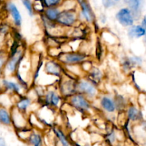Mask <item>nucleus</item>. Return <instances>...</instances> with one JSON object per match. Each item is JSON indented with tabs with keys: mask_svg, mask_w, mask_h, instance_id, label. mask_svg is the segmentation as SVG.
<instances>
[{
	"mask_svg": "<svg viewBox=\"0 0 146 146\" xmlns=\"http://www.w3.org/2000/svg\"><path fill=\"white\" fill-rule=\"evenodd\" d=\"M66 101L73 110L85 116H91L95 113L96 108L94 102L80 93H76Z\"/></svg>",
	"mask_w": 146,
	"mask_h": 146,
	"instance_id": "1",
	"label": "nucleus"
},
{
	"mask_svg": "<svg viewBox=\"0 0 146 146\" xmlns=\"http://www.w3.org/2000/svg\"><path fill=\"white\" fill-rule=\"evenodd\" d=\"M65 101L58 92L56 84H55L46 87L45 93L39 100V104L57 111L61 108Z\"/></svg>",
	"mask_w": 146,
	"mask_h": 146,
	"instance_id": "2",
	"label": "nucleus"
},
{
	"mask_svg": "<svg viewBox=\"0 0 146 146\" xmlns=\"http://www.w3.org/2000/svg\"><path fill=\"white\" fill-rule=\"evenodd\" d=\"M76 92L84 95L94 103L101 93L99 87L86 77H81L76 80Z\"/></svg>",
	"mask_w": 146,
	"mask_h": 146,
	"instance_id": "3",
	"label": "nucleus"
},
{
	"mask_svg": "<svg viewBox=\"0 0 146 146\" xmlns=\"http://www.w3.org/2000/svg\"><path fill=\"white\" fill-rule=\"evenodd\" d=\"M56 23L66 29L78 27L80 23L79 12L76 9H62L57 19Z\"/></svg>",
	"mask_w": 146,
	"mask_h": 146,
	"instance_id": "4",
	"label": "nucleus"
},
{
	"mask_svg": "<svg viewBox=\"0 0 146 146\" xmlns=\"http://www.w3.org/2000/svg\"><path fill=\"white\" fill-rule=\"evenodd\" d=\"M77 80L78 79H75L66 74L65 72L64 75L58 79L56 84L57 88L65 100H68L69 97L76 93Z\"/></svg>",
	"mask_w": 146,
	"mask_h": 146,
	"instance_id": "5",
	"label": "nucleus"
},
{
	"mask_svg": "<svg viewBox=\"0 0 146 146\" xmlns=\"http://www.w3.org/2000/svg\"><path fill=\"white\" fill-rule=\"evenodd\" d=\"M91 59V56L88 53L78 50L62 52L57 60L63 65H71V64H81L86 60Z\"/></svg>",
	"mask_w": 146,
	"mask_h": 146,
	"instance_id": "6",
	"label": "nucleus"
},
{
	"mask_svg": "<svg viewBox=\"0 0 146 146\" xmlns=\"http://www.w3.org/2000/svg\"><path fill=\"white\" fill-rule=\"evenodd\" d=\"M43 72L48 75L59 79L64 75L65 70L64 66L57 59L46 57L44 60Z\"/></svg>",
	"mask_w": 146,
	"mask_h": 146,
	"instance_id": "7",
	"label": "nucleus"
},
{
	"mask_svg": "<svg viewBox=\"0 0 146 146\" xmlns=\"http://www.w3.org/2000/svg\"><path fill=\"white\" fill-rule=\"evenodd\" d=\"M96 101H98V107L101 111L105 114L113 115L114 114L118 113L114 95L101 93Z\"/></svg>",
	"mask_w": 146,
	"mask_h": 146,
	"instance_id": "8",
	"label": "nucleus"
},
{
	"mask_svg": "<svg viewBox=\"0 0 146 146\" xmlns=\"http://www.w3.org/2000/svg\"><path fill=\"white\" fill-rule=\"evenodd\" d=\"M12 126L15 130L31 127L29 120V115L20 111L15 106L10 108Z\"/></svg>",
	"mask_w": 146,
	"mask_h": 146,
	"instance_id": "9",
	"label": "nucleus"
},
{
	"mask_svg": "<svg viewBox=\"0 0 146 146\" xmlns=\"http://www.w3.org/2000/svg\"><path fill=\"white\" fill-rule=\"evenodd\" d=\"M143 64V58L137 55L124 56L120 62L121 69L125 74H130Z\"/></svg>",
	"mask_w": 146,
	"mask_h": 146,
	"instance_id": "10",
	"label": "nucleus"
},
{
	"mask_svg": "<svg viewBox=\"0 0 146 146\" xmlns=\"http://www.w3.org/2000/svg\"><path fill=\"white\" fill-rule=\"evenodd\" d=\"M0 90L1 92H7L10 94H26L27 91L23 88L22 86L17 81L9 79L2 78L0 80Z\"/></svg>",
	"mask_w": 146,
	"mask_h": 146,
	"instance_id": "11",
	"label": "nucleus"
},
{
	"mask_svg": "<svg viewBox=\"0 0 146 146\" xmlns=\"http://www.w3.org/2000/svg\"><path fill=\"white\" fill-rule=\"evenodd\" d=\"M77 3L80 7V19L87 24L92 25L96 21V17L94 10L87 0H77Z\"/></svg>",
	"mask_w": 146,
	"mask_h": 146,
	"instance_id": "12",
	"label": "nucleus"
},
{
	"mask_svg": "<svg viewBox=\"0 0 146 146\" xmlns=\"http://www.w3.org/2000/svg\"><path fill=\"white\" fill-rule=\"evenodd\" d=\"M115 19L121 27L127 29L135 24V21L133 14L128 7L120 9L115 14Z\"/></svg>",
	"mask_w": 146,
	"mask_h": 146,
	"instance_id": "13",
	"label": "nucleus"
},
{
	"mask_svg": "<svg viewBox=\"0 0 146 146\" xmlns=\"http://www.w3.org/2000/svg\"><path fill=\"white\" fill-rule=\"evenodd\" d=\"M12 95H14V99L13 100L14 104L18 110L28 115L31 113V107L36 102L34 101L31 97L27 95V94H19V95L12 94Z\"/></svg>",
	"mask_w": 146,
	"mask_h": 146,
	"instance_id": "14",
	"label": "nucleus"
},
{
	"mask_svg": "<svg viewBox=\"0 0 146 146\" xmlns=\"http://www.w3.org/2000/svg\"><path fill=\"white\" fill-rule=\"evenodd\" d=\"M127 121L131 124H138L143 120V113L141 109L134 103L130 102L125 110Z\"/></svg>",
	"mask_w": 146,
	"mask_h": 146,
	"instance_id": "15",
	"label": "nucleus"
},
{
	"mask_svg": "<svg viewBox=\"0 0 146 146\" xmlns=\"http://www.w3.org/2000/svg\"><path fill=\"white\" fill-rule=\"evenodd\" d=\"M122 137H124V134L122 130L112 126L106 132L104 140L108 146H118L121 142Z\"/></svg>",
	"mask_w": 146,
	"mask_h": 146,
	"instance_id": "16",
	"label": "nucleus"
},
{
	"mask_svg": "<svg viewBox=\"0 0 146 146\" xmlns=\"http://www.w3.org/2000/svg\"><path fill=\"white\" fill-rule=\"evenodd\" d=\"M51 128L55 139L56 146H73L69 137L62 127L54 125Z\"/></svg>",
	"mask_w": 146,
	"mask_h": 146,
	"instance_id": "17",
	"label": "nucleus"
},
{
	"mask_svg": "<svg viewBox=\"0 0 146 146\" xmlns=\"http://www.w3.org/2000/svg\"><path fill=\"white\" fill-rule=\"evenodd\" d=\"M7 10L8 14L11 17L13 27L19 29L22 24V17L18 7L14 3L9 2L7 4Z\"/></svg>",
	"mask_w": 146,
	"mask_h": 146,
	"instance_id": "18",
	"label": "nucleus"
},
{
	"mask_svg": "<svg viewBox=\"0 0 146 146\" xmlns=\"http://www.w3.org/2000/svg\"><path fill=\"white\" fill-rule=\"evenodd\" d=\"M85 77L99 87L100 84L103 82L104 78H105V74L99 67L94 64L91 70L86 74Z\"/></svg>",
	"mask_w": 146,
	"mask_h": 146,
	"instance_id": "19",
	"label": "nucleus"
},
{
	"mask_svg": "<svg viewBox=\"0 0 146 146\" xmlns=\"http://www.w3.org/2000/svg\"><path fill=\"white\" fill-rule=\"evenodd\" d=\"M146 34V29L141 24H133L127 29V35L131 40L143 38Z\"/></svg>",
	"mask_w": 146,
	"mask_h": 146,
	"instance_id": "20",
	"label": "nucleus"
},
{
	"mask_svg": "<svg viewBox=\"0 0 146 146\" xmlns=\"http://www.w3.org/2000/svg\"><path fill=\"white\" fill-rule=\"evenodd\" d=\"M27 143L30 146H44V137L43 132L33 128Z\"/></svg>",
	"mask_w": 146,
	"mask_h": 146,
	"instance_id": "21",
	"label": "nucleus"
},
{
	"mask_svg": "<svg viewBox=\"0 0 146 146\" xmlns=\"http://www.w3.org/2000/svg\"><path fill=\"white\" fill-rule=\"evenodd\" d=\"M61 10H62V9H61V7H47L44 9L43 15L48 19L56 22V20L59 16L60 13H61Z\"/></svg>",
	"mask_w": 146,
	"mask_h": 146,
	"instance_id": "22",
	"label": "nucleus"
},
{
	"mask_svg": "<svg viewBox=\"0 0 146 146\" xmlns=\"http://www.w3.org/2000/svg\"><path fill=\"white\" fill-rule=\"evenodd\" d=\"M114 99L115 101V104H116L117 111L118 113L119 112H124L128 104H130V102H128V99L125 95L121 94H116L114 95Z\"/></svg>",
	"mask_w": 146,
	"mask_h": 146,
	"instance_id": "23",
	"label": "nucleus"
},
{
	"mask_svg": "<svg viewBox=\"0 0 146 146\" xmlns=\"http://www.w3.org/2000/svg\"><path fill=\"white\" fill-rule=\"evenodd\" d=\"M0 122L5 126H12L10 109L0 106Z\"/></svg>",
	"mask_w": 146,
	"mask_h": 146,
	"instance_id": "24",
	"label": "nucleus"
},
{
	"mask_svg": "<svg viewBox=\"0 0 146 146\" xmlns=\"http://www.w3.org/2000/svg\"><path fill=\"white\" fill-rule=\"evenodd\" d=\"M128 8L133 14L135 20L141 17V0H128Z\"/></svg>",
	"mask_w": 146,
	"mask_h": 146,
	"instance_id": "25",
	"label": "nucleus"
},
{
	"mask_svg": "<svg viewBox=\"0 0 146 146\" xmlns=\"http://www.w3.org/2000/svg\"><path fill=\"white\" fill-rule=\"evenodd\" d=\"M32 127L21 129V130H16V134H17V137H19V140L24 142V143H27L29 137L30 135H31V132H32Z\"/></svg>",
	"mask_w": 146,
	"mask_h": 146,
	"instance_id": "26",
	"label": "nucleus"
},
{
	"mask_svg": "<svg viewBox=\"0 0 146 146\" xmlns=\"http://www.w3.org/2000/svg\"><path fill=\"white\" fill-rule=\"evenodd\" d=\"M61 53H62V50L60 48V47H47L46 52V57L53 59H58Z\"/></svg>",
	"mask_w": 146,
	"mask_h": 146,
	"instance_id": "27",
	"label": "nucleus"
},
{
	"mask_svg": "<svg viewBox=\"0 0 146 146\" xmlns=\"http://www.w3.org/2000/svg\"><path fill=\"white\" fill-rule=\"evenodd\" d=\"M9 54V50L6 49H0V71H4L6 64L8 61Z\"/></svg>",
	"mask_w": 146,
	"mask_h": 146,
	"instance_id": "28",
	"label": "nucleus"
},
{
	"mask_svg": "<svg viewBox=\"0 0 146 146\" xmlns=\"http://www.w3.org/2000/svg\"><path fill=\"white\" fill-rule=\"evenodd\" d=\"M33 8H34V13L41 14L44 13L46 7L43 3L42 0H34V2H33Z\"/></svg>",
	"mask_w": 146,
	"mask_h": 146,
	"instance_id": "29",
	"label": "nucleus"
},
{
	"mask_svg": "<svg viewBox=\"0 0 146 146\" xmlns=\"http://www.w3.org/2000/svg\"><path fill=\"white\" fill-rule=\"evenodd\" d=\"M13 27L9 24L7 22H1L0 24V35L5 37L8 34H11Z\"/></svg>",
	"mask_w": 146,
	"mask_h": 146,
	"instance_id": "30",
	"label": "nucleus"
},
{
	"mask_svg": "<svg viewBox=\"0 0 146 146\" xmlns=\"http://www.w3.org/2000/svg\"><path fill=\"white\" fill-rule=\"evenodd\" d=\"M46 8L47 7H61L64 0H42Z\"/></svg>",
	"mask_w": 146,
	"mask_h": 146,
	"instance_id": "31",
	"label": "nucleus"
},
{
	"mask_svg": "<svg viewBox=\"0 0 146 146\" xmlns=\"http://www.w3.org/2000/svg\"><path fill=\"white\" fill-rule=\"evenodd\" d=\"M21 1L23 5H24V8L27 10L29 15L30 17H33L35 13H34V8H33V3L31 2V0H21Z\"/></svg>",
	"mask_w": 146,
	"mask_h": 146,
	"instance_id": "32",
	"label": "nucleus"
},
{
	"mask_svg": "<svg viewBox=\"0 0 146 146\" xmlns=\"http://www.w3.org/2000/svg\"><path fill=\"white\" fill-rule=\"evenodd\" d=\"M94 65V63L93 62L92 60H91V59H90V60H86V61L84 62H83L82 64H81V68H82L83 71L84 72V73L86 74L87 73L91 70V69L92 68Z\"/></svg>",
	"mask_w": 146,
	"mask_h": 146,
	"instance_id": "33",
	"label": "nucleus"
},
{
	"mask_svg": "<svg viewBox=\"0 0 146 146\" xmlns=\"http://www.w3.org/2000/svg\"><path fill=\"white\" fill-rule=\"evenodd\" d=\"M121 0H102V4L104 8L110 9L116 5Z\"/></svg>",
	"mask_w": 146,
	"mask_h": 146,
	"instance_id": "34",
	"label": "nucleus"
},
{
	"mask_svg": "<svg viewBox=\"0 0 146 146\" xmlns=\"http://www.w3.org/2000/svg\"><path fill=\"white\" fill-rule=\"evenodd\" d=\"M141 24H142L144 27H145V29H146V14H145V15L143 17L142 19H141Z\"/></svg>",
	"mask_w": 146,
	"mask_h": 146,
	"instance_id": "35",
	"label": "nucleus"
},
{
	"mask_svg": "<svg viewBox=\"0 0 146 146\" xmlns=\"http://www.w3.org/2000/svg\"><path fill=\"white\" fill-rule=\"evenodd\" d=\"M140 94L142 95L143 104L144 106L146 107V93H140Z\"/></svg>",
	"mask_w": 146,
	"mask_h": 146,
	"instance_id": "36",
	"label": "nucleus"
},
{
	"mask_svg": "<svg viewBox=\"0 0 146 146\" xmlns=\"http://www.w3.org/2000/svg\"><path fill=\"white\" fill-rule=\"evenodd\" d=\"M0 146H6L5 140L2 137H0Z\"/></svg>",
	"mask_w": 146,
	"mask_h": 146,
	"instance_id": "37",
	"label": "nucleus"
},
{
	"mask_svg": "<svg viewBox=\"0 0 146 146\" xmlns=\"http://www.w3.org/2000/svg\"><path fill=\"white\" fill-rule=\"evenodd\" d=\"M143 40H144V42H145L146 43V34H145V37H143Z\"/></svg>",
	"mask_w": 146,
	"mask_h": 146,
	"instance_id": "38",
	"label": "nucleus"
},
{
	"mask_svg": "<svg viewBox=\"0 0 146 146\" xmlns=\"http://www.w3.org/2000/svg\"><path fill=\"white\" fill-rule=\"evenodd\" d=\"M0 123H1V122H0Z\"/></svg>",
	"mask_w": 146,
	"mask_h": 146,
	"instance_id": "39",
	"label": "nucleus"
}]
</instances>
